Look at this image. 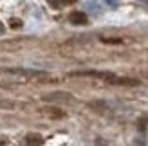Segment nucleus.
<instances>
[{
	"mask_svg": "<svg viewBox=\"0 0 148 146\" xmlns=\"http://www.w3.org/2000/svg\"><path fill=\"white\" fill-rule=\"evenodd\" d=\"M2 72L5 74H14V76H22V78H49L47 72L43 70H34V69H2Z\"/></svg>",
	"mask_w": 148,
	"mask_h": 146,
	"instance_id": "obj_1",
	"label": "nucleus"
},
{
	"mask_svg": "<svg viewBox=\"0 0 148 146\" xmlns=\"http://www.w3.org/2000/svg\"><path fill=\"white\" fill-rule=\"evenodd\" d=\"M69 20H71V24H74V25H85L87 22H88L87 14H85V13H79V11H74V13H71Z\"/></svg>",
	"mask_w": 148,
	"mask_h": 146,
	"instance_id": "obj_2",
	"label": "nucleus"
},
{
	"mask_svg": "<svg viewBox=\"0 0 148 146\" xmlns=\"http://www.w3.org/2000/svg\"><path fill=\"white\" fill-rule=\"evenodd\" d=\"M43 99L45 101H71L72 98L69 96V94H63V92H54L53 96H45Z\"/></svg>",
	"mask_w": 148,
	"mask_h": 146,
	"instance_id": "obj_3",
	"label": "nucleus"
},
{
	"mask_svg": "<svg viewBox=\"0 0 148 146\" xmlns=\"http://www.w3.org/2000/svg\"><path fill=\"white\" fill-rule=\"evenodd\" d=\"M25 143L27 144H43V137L40 134H29L25 137Z\"/></svg>",
	"mask_w": 148,
	"mask_h": 146,
	"instance_id": "obj_4",
	"label": "nucleus"
},
{
	"mask_svg": "<svg viewBox=\"0 0 148 146\" xmlns=\"http://www.w3.org/2000/svg\"><path fill=\"white\" fill-rule=\"evenodd\" d=\"M103 43H110V45H119V43H123L121 38H101Z\"/></svg>",
	"mask_w": 148,
	"mask_h": 146,
	"instance_id": "obj_5",
	"label": "nucleus"
},
{
	"mask_svg": "<svg viewBox=\"0 0 148 146\" xmlns=\"http://www.w3.org/2000/svg\"><path fill=\"white\" fill-rule=\"evenodd\" d=\"M51 4H53L54 7H60V5H63V4H72V2H76V0H49Z\"/></svg>",
	"mask_w": 148,
	"mask_h": 146,
	"instance_id": "obj_6",
	"label": "nucleus"
},
{
	"mask_svg": "<svg viewBox=\"0 0 148 146\" xmlns=\"http://www.w3.org/2000/svg\"><path fill=\"white\" fill-rule=\"evenodd\" d=\"M9 25H11L13 29H20V27H22V20H18V18H11V20H9Z\"/></svg>",
	"mask_w": 148,
	"mask_h": 146,
	"instance_id": "obj_7",
	"label": "nucleus"
},
{
	"mask_svg": "<svg viewBox=\"0 0 148 146\" xmlns=\"http://www.w3.org/2000/svg\"><path fill=\"white\" fill-rule=\"evenodd\" d=\"M0 144H7V139H0Z\"/></svg>",
	"mask_w": 148,
	"mask_h": 146,
	"instance_id": "obj_8",
	"label": "nucleus"
},
{
	"mask_svg": "<svg viewBox=\"0 0 148 146\" xmlns=\"http://www.w3.org/2000/svg\"><path fill=\"white\" fill-rule=\"evenodd\" d=\"M4 31V24H2V22H0V33H2Z\"/></svg>",
	"mask_w": 148,
	"mask_h": 146,
	"instance_id": "obj_9",
	"label": "nucleus"
}]
</instances>
